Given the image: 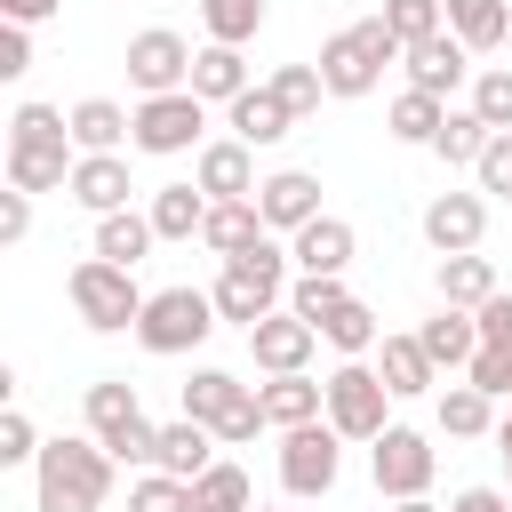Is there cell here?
<instances>
[{"label": "cell", "instance_id": "obj_1", "mask_svg": "<svg viewBox=\"0 0 512 512\" xmlns=\"http://www.w3.org/2000/svg\"><path fill=\"white\" fill-rule=\"evenodd\" d=\"M32 496H40V512H104L112 448L104 440H48L32 464Z\"/></svg>", "mask_w": 512, "mask_h": 512}, {"label": "cell", "instance_id": "obj_2", "mask_svg": "<svg viewBox=\"0 0 512 512\" xmlns=\"http://www.w3.org/2000/svg\"><path fill=\"white\" fill-rule=\"evenodd\" d=\"M288 264H296V256H288L272 232H264L256 248H240V256L216 272V288H208V296H216V320H232V328L272 320V312H280V296H288Z\"/></svg>", "mask_w": 512, "mask_h": 512}, {"label": "cell", "instance_id": "obj_3", "mask_svg": "<svg viewBox=\"0 0 512 512\" xmlns=\"http://www.w3.org/2000/svg\"><path fill=\"white\" fill-rule=\"evenodd\" d=\"M88 440H104L112 464H152L160 456V424L144 416V400H136L128 376H96L88 384Z\"/></svg>", "mask_w": 512, "mask_h": 512}, {"label": "cell", "instance_id": "obj_4", "mask_svg": "<svg viewBox=\"0 0 512 512\" xmlns=\"http://www.w3.org/2000/svg\"><path fill=\"white\" fill-rule=\"evenodd\" d=\"M408 48L392 40V24L384 16H360L352 32H336L328 48H320V80H328V96H368L376 80H384V64H400Z\"/></svg>", "mask_w": 512, "mask_h": 512}, {"label": "cell", "instance_id": "obj_5", "mask_svg": "<svg viewBox=\"0 0 512 512\" xmlns=\"http://www.w3.org/2000/svg\"><path fill=\"white\" fill-rule=\"evenodd\" d=\"M64 296H72V312H80L96 336H112V328H136V320H144V304H152V296L136 288V272H128V264H104V256L72 264Z\"/></svg>", "mask_w": 512, "mask_h": 512}, {"label": "cell", "instance_id": "obj_6", "mask_svg": "<svg viewBox=\"0 0 512 512\" xmlns=\"http://www.w3.org/2000/svg\"><path fill=\"white\" fill-rule=\"evenodd\" d=\"M208 328H216V296L184 280V288H160V296L144 304L136 344H144V352H160V360H176V352H200V344H208Z\"/></svg>", "mask_w": 512, "mask_h": 512}, {"label": "cell", "instance_id": "obj_7", "mask_svg": "<svg viewBox=\"0 0 512 512\" xmlns=\"http://www.w3.org/2000/svg\"><path fill=\"white\" fill-rule=\"evenodd\" d=\"M336 472H344V432H336L328 416L280 432V488H288V496H328Z\"/></svg>", "mask_w": 512, "mask_h": 512}, {"label": "cell", "instance_id": "obj_8", "mask_svg": "<svg viewBox=\"0 0 512 512\" xmlns=\"http://www.w3.org/2000/svg\"><path fill=\"white\" fill-rule=\"evenodd\" d=\"M384 408H392V392H384V376L368 360H344L328 376V424L344 440H384Z\"/></svg>", "mask_w": 512, "mask_h": 512}, {"label": "cell", "instance_id": "obj_9", "mask_svg": "<svg viewBox=\"0 0 512 512\" xmlns=\"http://www.w3.org/2000/svg\"><path fill=\"white\" fill-rule=\"evenodd\" d=\"M432 440L424 432H408V424H384V440H368V472H376V496H392V504H408V496H424L432 488Z\"/></svg>", "mask_w": 512, "mask_h": 512}, {"label": "cell", "instance_id": "obj_10", "mask_svg": "<svg viewBox=\"0 0 512 512\" xmlns=\"http://www.w3.org/2000/svg\"><path fill=\"white\" fill-rule=\"evenodd\" d=\"M200 128H208V104H200L192 88H176V96H144V104H136V152L176 160V152L200 144Z\"/></svg>", "mask_w": 512, "mask_h": 512}, {"label": "cell", "instance_id": "obj_11", "mask_svg": "<svg viewBox=\"0 0 512 512\" xmlns=\"http://www.w3.org/2000/svg\"><path fill=\"white\" fill-rule=\"evenodd\" d=\"M192 56H200V48H184L168 24H152V32L128 40V80H136L144 96H176V88H192Z\"/></svg>", "mask_w": 512, "mask_h": 512}, {"label": "cell", "instance_id": "obj_12", "mask_svg": "<svg viewBox=\"0 0 512 512\" xmlns=\"http://www.w3.org/2000/svg\"><path fill=\"white\" fill-rule=\"evenodd\" d=\"M312 344H320V328H312V320H296L288 304H280L272 320H256V328H248V352H256V368H264V376H304Z\"/></svg>", "mask_w": 512, "mask_h": 512}, {"label": "cell", "instance_id": "obj_13", "mask_svg": "<svg viewBox=\"0 0 512 512\" xmlns=\"http://www.w3.org/2000/svg\"><path fill=\"white\" fill-rule=\"evenodd\" d=\"M400 64H408V88H424V96H440V104H448V96L472 80V48H464L456 32H432V40H416Z\"/></svg>", "mask_w": 512, "mask_h": 512}, {"label": "cell", "instance_id": "obj_14", "mask_svg": "<svg viewBox=\"0 0 512 512\" xmlns=\"http://www.w3.org/2000/svg\"><path fill=\"white\" fill-rule=\"evenodd\" d=\"M256 208H264V232H304L312 216H320V176L312 168H280V176H264L256 184Z\"/></svg>", "mask_w": 512, "mask_h": 512}, {"label": "cell", "instance_id": "obj_15", "mask_svg": "<svg viewBox=\"0 0 512 512\" xmlns=\"http://www.w3.org/2000/svg\"><path fill=\"white\" fill-rule=\"evenodd\" d=\"M480 232H488V200H480V192H440V200H424V240H432L440 256H472Z\"/></svg>", "mask_w": 512, "mask_h": 512}, {"label": "cell", "instance_id": "obj_16", "mask_svg": "<svg viewBox=\"0 0 512 512\" xmlns=\"http://www.w3.org/2000/svg\"><path fill=\"white\" fill-rule=\"evenodd\" d=\"M192 184L208 192V200H256V152L240 144V136H224V144H200V160H192Z\"/></svg>", "mask_w": 512, "mask_h": 512}, {"label": "cell", "instance_id": "obj_17", "mask_svg": "<svg viewBox=\"0 0 512 512\" xmlns=\"http://www.w3.org/2000/svg\"><path fill=\"white\" fill-rule=\"evenodd\" d=\"M256 400H264V424L272 432H296V424H320L328 416V384H312V376H264Z\"/></svg>", "mask_w": 512, "mask_h": 512}, {"label": "cell", "instance_id": "obj_18", "mask_svg": "<svg viewBox=\"0 0 512 512\" xmlns=\"http://www.w3.org/2000/svg\"><path fill=\"white\" fill-rule=\"evenodd\" d=\"M80 152L72 144H8V184L16 192H72Z\"/></svg>", "mask_w": 512, "mask_h": 512}, {"label": "cell", "instance_id": "obj_19", "mask_svg": "<svg viewBox=\"0 0 512 512\" xmlns=\"http://www.w3.org/2000/svg\"><path fill=\"white\" fill-rule=\"evenodd\" d=\"M72 200H80L88 216H120V208H128V160H120V152H80Z\"/></svg>", "mask_w": 512, "mask_h": 512}, {"label": "cell", "instance_id": "obj_20", "mask_svg": "<svg viewBox=\"0 0 512 512\" xmlns=\"http://www.w3.org/2000/svg\"><path fill=\"white\" fill-rule=\"evenodd\" d=\"M136 144V112H120L112 96H80L72 104V152H120Z\"/></svg>", "mask_w": 512, "mask_h": 512}, {"label": "cell", "instance_id": "obj_21", "mask_svg": "<svg viewBox=\"0 0 512 512\" xmlns=\"http://www.w3.org/2000/svg\"><path fill=\"white\" fill-rule=\"evenodd\" d=\"M352 248H360V240H352V224H344V216H312V224H304V232L288 240V256H296V272H336V280H344V264H352Z\"/></svg>", "mask_w": 512, "mask_h": 512}, {"label": "cell", "instance_id": "obj_22", "mask_svg": "<svg viewBox=\"0 0 512 512\" xmlns=\"http://www.w3.org/2000/svg\"><path fill=\"white\" fill-rule=\"evenodd\" d=\"M376 376H384V392H392V400H416V392H432V384H440V368H432L424 336H384Z\"/></svg>", "mask_w": 512, "mask_h": 512}, {"label": "cell", "instance_id": "obj_23", "mask_svg": "<svg viewBox=\"0 0 512 512\" xmlns=\"http://www.w3.org/2000/svg\"><path fill=\"white\" fill-rule=\"evenodd\" d=\"M216 432L208 424H192V416H176V424H160V456H152V472H168V480H200L216 456Z\"/></svg>", "mask_w": 512, "mask_h": 512}, {"label": "cell", "instance_id": "obj_24", "mask_svg": "<svg viewBox=\"0 0 512 512\" xmlns=\"http://www.w3.org/2000/svg\"><path fill=\"white\" fill-rule=\"evenodd\" d=\"M248 88H256V80H248L240 48H216V40H208V48L192 56V96H200V104H240Z\"/></svg>", "mask_w": 512, "mask_h": 512}, {"label": "cell", "instance_id": "obj_25", "mask_svg": "<svg viewBox=\"0 0 512 512\" xmlns=\"http://www.w3.org/2000/svg\"><path fill=\"white\" fill-rule=\"evenodd\" d=\"M224 120H232V136H240L248 152H256V144H280V136L296 128V112H288L272 88H248L240 104H224Z\"/></svg>", "mask_w": 512, "mask_h": 512}, {"label": "cell", "instance_id": "obj_26", "mask_svg": "<svg viewBox=\"0 0 512 512\" xmlns=\"http://www.w3.org/2000/svg\"><path fill=\"white\" fill-rule=\"evenodd\" d=\"M208 208H216V200H208L200 184H160L144 216H152V232H160V240H200V224H208Z\"/></svg>", "mask_w": 512, "mask_h": 512}, {"label": "cell", "instance_id": "obj_27", "mask_svg": "<svg viewBox=\"0 0 512 512\" xmlns=\"http://www.w3.org/2000/svg\"><path fill=\"white\" fill-rule=\"evenodd\" d=\"M416 336H424L432 368H472V352H480V320H472V312H456V304H440Z\"/></svg>", "mask_w": 512, "mask_h": 512}, {"label": "cell", "instance_id": "obj_28", "mask_svg": "<svg viewBox=\"0 0 512 512\" xmlns=\"http://www.w3.org/2000/svg\"><path fill=\"white\" fill-rule=\"evenodd\" d=\"M240 400H248V384H240L232 368H192V376H184V416H192V424H208V432H216Z\"/></svg>", "mask_w": 512, "mask_h": 512}, {"label": "cell", "instance_id": "obj_29", "mask_svg": "<svg viewBox=\"0 0 512 512\" xmlns=\"http://www.w3.org/2000/svg\"><path fill=\"white\" fill-rule=\"evenodd\" d=\"M440 8H448V32H456L472 56L512 40V0H440Z\"/></svg>", "mask_w": 512, "mask_h": 512}, {"label": "cell", "instance_id": "obj_30", "mask_svg": "<svg viewBox=\"0 0 512 512\" xmlns=\"http://www.w3.org/2000/svg\"><path fill=\"white\" fill-rule=\"evenodd\" d=\"M200 240L232 264L240 248H256V240H264V208H256V200H216V208H208V224H200Z\"/></svg>", "mask_w": 512, "mask_h": 512}, {"label": "cell", "instance_id": "obj_31", "mask_svg": "<svg viewBox=\"0 0 512 512\" xmlns=\"http://www.w3.org/2000/svg\"><path fill=\"white\" fill-rule=\"evenodd\" d=\"M152 240H160V232H152V216H136V208L96 216V256H104V264H128V272H136V264L152 256Z\"/></svg>", "mask_w": 512, "mask_h": 512}, {"label": "cell", "instance_id": "obj_32", "mask_svg": "<svg viewBox=\"0 0 512 512\" xmlns=\"http://www.w3.org/2000/svg\"><path fill=\"white\" fill-rule=\"evenodd\" d=\"M496 296V264L472 248V256H440V304H456V312H480Z\"/></svg>", "mask_w": 512, "mask_h": 512}, {"label": "cell", "instance_id": "obj_33", "mask_svg": "<svg viewBox=\"0 0 512 512\" xmlns=\"http://www.w3.org/2000/svg\"><path fill=\"white\" fill-rule=\"evenodd\" d=\"M440 120H448V104H440V96H424V88H400V96H392V112H384V128H392L400 144H424V152H432Z\"/></svg>", "mask_w": 512, "mask_h": 512}, {"label": "cell", "instance_id": "obj_34", "mask_svg": "<svg viewBox=\"0 0 512 512\" xmlns=\"http://www.w3.org/2000/svg\"><path fill=\"white\" fill-rule=\"evenodd\" d=\"M440 432H448V440H480V432H496V400H488L480 384H448V392H440Z\"/></svg>", "mask_w": 512, "mask_h": 512}, {"label": "cell", "instance_id": "obj_35", "mask_svg": "<svg viewBox=\"0 0 512 512\" xmlns=\"http://www.w3.org/2000/svg\"><path fill=\"white\" fill-rule=\"evenodd\" d=\"M488 136H496V128H488V120H480V112L464 104V112H448V120H440V136H432V152H440L448 168H480V152H488Z\"/></svg>", "mask_w": 512, "mask_h": 512}, {"label": "cell", "instance_id": "obj_36", "mask_svg": "<svg viewBox=\"0 0 512 512\" xmlns=\"http://www.w3.org/2000/svg\"><path fill=\"white\" fill-rule=\"evenodd\" d=\"M248 504H256V488H248V472L224 464V456L192 480V512H248Z\"/></svg>", "mask_w": 512, "mask_h": 512}, {"label": "cell", "instance_id": "obj_37", "mask_svg": "<svg viewBox=\"0 0 512 512\" xmlns=\"http://www.w3.org/2000/svg\"><path fill=\"white\" fill-rule=\"evenodd\" d=\"M200 24L216 48H248L264 32V0H200Z\"/></svg>", "mask_w": 512, "mask_h": 512}, {"label": "cell", "instance_id": "obj_38", "mask_svg": "<svg viewBox=\"0 0 512 512\" xmlns=\"http://www.w3.org/2000/svg\"><path fill=\"white\" fill-rule=\"evenodd\" d=\"M344 304H352V288H344L336 272H296V288H288V312L312 320V328H320L328 312H344Z\"/></svg>", "mask_w": 512, "mask_h": 512}, {"label": "cell", "instance_id": "obj_39", "mask_svg": "<svg viewBox=\"0 0 512 512\" xmlns=\"http://www.w3.org/2000/svg\"><path fill=\"white\" fill-rule=\"evenodd\" d=\"M8 144H72V112H56V104H16V112H8Z\"/></svg>", "mask_w": 512, "mask_h": 512}, {"label": "cell", "instance_id": "obj_40", "mask_svg": "<svg viewBox=\"0 0 512 512\" xmlns=\"http://www.w3.org/2000/svg\"><path fill=\"white\" fill-rule=\"evenodd\" d=\"M320 336H328V344H336L344 360H360V352H376V312H368V304L352 296L344 312H328V320H320Z\"/></svg>", "mask_w": 512, "mask_h": 512}, {"label": "cell", "instance_id": "obj_41", "mask_svg": "<svg viewBox=\"0 0 512 512\" xmlns=\"http://www.w3.org/2000/svg\"><path fill=\"white\" fill-rule=\"evenodd\" d=\"M384 24H392L400 48H416V40L448 32V8H440V0H384Z\"/></svg>", "mask_w": 512, "mask_h": 512}, {"label": "cell", "instance_id": "obj_42", "mask_svg": "<svg viewBox=\"0 0 512 512\" xmlns=\"http://www.w3.org/2000/svg\"><path fill=\"white\" fill-rule=\"evenodd\" d=\"M472 112H480V120H488L496 136L512 128V72H504V64H488V72H472Z\"/></svg>", "mask_w": 512, "mask_h": 512}, {"label": "cell", "instance_id": "obj_43", "mask_svg": "<svg viewBox=\"0 0 512 512\" xmlns=\"http://www.w3.org/2000/svg\"><path fill=\"white\" fill-rule=\"evenodd\" d=\"M264 88H272V96H280L288 112H312V104L328 96V80H320V64H280V72H272Z\"/></svg>", "mask_w": 512, "mask_h": 512}, {"label": "cell", "instance_id": "obj_44", "mask_svg": "<svg viewBox=\"0 0 512 512\" xmlns=\"http://www.w3.org/2000/svg\"><path fill=\"white\" fill-rule=\"evenodd\" d=\"M128 512H192V480H168V472H144L128 488Z\"/></svg>", "mask_w": 512, "mask_h": 512}, {"label": "cell", "instance_id": "obj_45", "mask_svg": "<svg viewBox=\"0 0 512 512\" xmlns=\"http://www.w3.org/2000/svg\"><path fill=\"white\" fill-rule=\"evenodd\" d=\"M40 432H32V416L24 408H0V464H40Z\"/></svg>", "mask_w": 512, "mask_h": 512}, {"label": "cell", "instance_id": "obj_46", "mask_svg": "<svg viewBox=\"0 0 512 512\" xmlns=\"http://www.w3.org/2000/svg\"><path fill=\"white\" fill-rule=\"evenodd\" d=\"M464 384H480L488 400H504V392H512V352H504V344H480L472 368H464Z\"/></svg>", "mask_w": 512, "mask_h": 512}, {"label": "cell", "instance_id": "obj_47", "mask_svg": "<svg viewBox=\"0 0 512 512\" xmlns=\"http://www.w3.org/2000/svg\"><path fill=\"white\" fill-rule=\"evenodd\" d=\"M472 176H480V192H504V200H512V128H504V136H488V152H480V168H472Z\"/></svg>", "mask_w": 512, "mask_h": 512}, {"label": "cell", "instance_id": "obj_48", "mask_svg": "<svg viewBox=\"0 0 512 512\" xmlns=\"http://www.w3.org/2000/svg\"><path fill=\"white\" fill-rule=\"evenodd\" d=\"M256 432H264V400H256V384H248V400L216 424V448H240V440H256Z\"/></svg>", "mask_w": 512, "mask_h": 512}, {"label": "cell", "instance_id": "obj_49", "mask_svg": "<svg viewBox=\"0 0 512 512\" xmlns=\"http://www.w3.org/2000/svg\"><path fill=\"white\" fill-rule=\"evenodd\" d=\"M32 72V24H0V80Z\"/></svg>", "mask_w": 512, "mask_h": 512}, {"label": "cell", "instance_id": "obj_50", "mask_svg": "<svg viewBox=\"0 0 512 512\" xmlns=\"http://www.w3.org/2000/svg\"><path fill=\"white\" fill-rule=\"evenodd\" d=\"M24 232H32V192L8 184V192H0V248H16Z\"/></svg>", "mask_w": 512, "mask_h": 512}, {"label": "cell", "instance_id": "obj_51", "mask_svg": "<svg viewBox=\"0 0 512 512\" xmlns=\"http://www.w3.org/2000/svg\"><path fill=\"white\" fill-rule=\"evenodd\" d=\"M56 8H64V0H0V16H8V24H48Z\"/></svg>", "mask_w": 512, "mask_h": 512}, {"label": "cell", "instance_id": "obj_52", "mask_svg": "<svg viewBox=\"0 0 512 512\" xmlns=\"http://www.w3.org/2000/svg\"><path fill=\"white\" fill-rule=\"evenodd\" d=\"M448 512H512V504H504V488H464V496H448Z\"/></svg>", "mask_w": 512, "mask_h": 512}, {"label": "cell", "instance_id": "obj_53", "mask_svg": "<svg viewBox=\"0 0 512 512\" xmlns=\"http://www.w3.org/2000/svg\"><path fill=\"white\" fill-rule=\"evenodd\" d=\"M392 512H448V504H432V496H408V504H392Z\"/></svg>", "mask_w": 512, "mask_h": 512}, {"label": "cell", "instance_id": "obj_54", "mask_svg": "<svg viewBox=\"0 0 512 512\" xmlns=\"http://www.w3.org/2000/svg\"><path fill=\"white\" fill-rule=\"evenodd\" d=\"M496 440H504V480H512V432H496Z\"/></svg>", "mask_w": 512, "mask_h": 512}, {"label": "cell", "instance_id": "obj_55", "mask_svg": "<svg viewBox=\"0 0 512 512\" xmlns=\"http://www.w3.org/2000/svg\"><path fill=\"white\" fill-rule=\"evenodd\" d=\"M256 512H272V504H256Z\"/></svg>", "mask_w": 512, "mask_h": 512}]
</instances>
